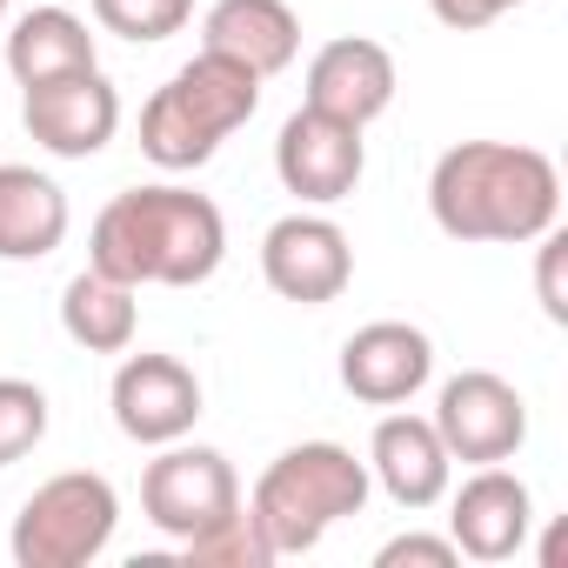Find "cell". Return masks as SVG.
<instances>
[{"mask_svg": "<svg viewBox=\"0 0 568 568\" xmlns=\"http://www.w3.org/2000/svg\"><path fill=\"white\" fill-rule=\"evenodd\" d=\"M227 254V221L207 194L154 181L128 187L94 214L88 267L128 281V288H201Z\"/></svg>", "mask_w": 568, "mask_h": 568, "instance_id": "1", "label": "cell"}, {"mask_svg": "<svg viewBox=\"0 0 568 568\" xmlns=\"http://www.w3.org/2000/svg\"><path fill=\"white\" fill-rule=\"evenodd\" d=\"M428 214L448 241H535L561 221V174L521 141H455L428 174Z\"/></svg>", "mask_w": 568, "mask_h": 568, "instance_id": "2", "label": "cell"}, {"mask_svg": "<svg viewBox=\"0 0 568 568\" xmlns=\"http://www.w3.org/2000/svg\"><path fill=\"white\" fill-rule=\"evenodd\" d=\"M261 108V74H247L227 54H194L148 108H141V154L168 174L207 168L234 128H247Z\"/></svg>", "mask_w": 568, "mask_h": 568, "instance_id": "3", "label": "cell"}, {"mask_svg": "<svg viewBox=\"0 0 568 568\" xmlns=\"http://www.w3.org/2000/svg\"><path fill=\"white\" fill-rule=\"evenodd\" d=\"M368 488H375V475H368V462H355V448L302 442V448L267 462L247 508H254V521H261V535H267V548L281 561V555H308L335 521L362 515Z\"/></svg>", "mask_w": 568, "mask_h": 568, "instance_id": "4", "label": "cell"}, {"mask_svg": "<svg viewBox=\"0 0 568 568\" xmlns=\"http://www.w3.org/2000/svg\"><path fill=\"white\" fill-rule=\"evenodd\" d=\"M121 521V495L108 475L68 468L54 481H41L21 515H14V561L21 568H88Z\"/></svg>", "mask_w": 568, "mask_h": 568, "instance_id": "5", "label": "cell"}, {"mask_svg": "<svg viewBox=\"0 0 568 568\" xmlns=\"http://www.w3.org/2000/svg\"><path fill=\"white\" fill-rule=\"evenodd\" d=\"M241 501V481H234V462L221 448H201V442H168L148 468H141V515L168 535V541H187L201 535L207 521H221L227 508Z\"/></svg>", "mask_w": 568, "mask_h": 568, "instance_id": "6", "label": "cell"}, {"mask_svg": "<svg viewBox=\"0 0 568 568\" xmlns=\"http://www.w3.org/2000/svg\"><path fill=\"white\" fill-rule=\"evenodd\" d=\"M428 422H435L442 448H448L455 462H475V468L508 462V455L528 442V402H521V388L501 382V375H488V368L448 375Z\"/></svg>", "mask_w": 568, "mask_h": 568, "instance_id": "7", "label": "cell"}, {"mask_svg": "<svg viewBox=\"0 0 568 568\" xmlns=\"http://www.w3.org/2000/svg\"><path fill=\"white\" fill-rule=\"evenodd\" d=\"M261 274L281 302H302V308H328L348 295L355 281V247L328 214H281L261 234Z\"/></svg>", "mask_w": 568, "mask_h": 568, "instance_id": "8", "label": "cell"}, {"mask_svg": "<svg viewBox=\"0 0 568 568\" xmlns=\"http://www.w3.org/2000/svg\"><path fill=\"white\" fill-rule=\"evenodd\" d=\"M362 168H368V148H362V128L355 121H335L322 108H295L281 121V141H274V174L302 207H335L362 187Z\"/></svg>", "mask_w": 568, "mask_h": 568, "instance_id": "9", "label": "cell"}, {"mask_svg": "<svg viewBox=\"0 0 568 568\" xmlns=\"http://www.w3.org/2000/svg\"><path fill=\"white\" fill-rule=\"evenodd\" d=\"M21 128L34 134V148H48L54 161H88L121 134V94L101 68L21 88Z\"/></svg>", "mask_w": 568, "mask_h": 568, "instance_id": "10", "label": "cell"}, {"mask_svg": "<svg viewBox=\"0 0 568 568\" xmlns=\"http://www.w3.org/2000/svg\"><path fill=\"white\" fill-rule=\"evenodd\" d=\"M108 408H114V428L141 448H168L181 435H194L201 422V382L187 362L174 355H128L114 368V388H108Z\"/></svg>", "mask_w": 568, "mask_h": 568, "instance_id": "11", "label": "cell"}, {"mask_svg": "<svg viewBox=\"0 0 568 568\" xmlns=\"http://www.w3.org/2000/svg\"><path fill=\"white\" fill-rule=\"evenodd\" d=\"M528 528H535V495L501 462L475 468L448 501V541L468 561H515L528 548Z\"/></svg>", "mask_w": 568, "mask_h": 568, "instance_id": "12", "label": "cell"}, {"mask_svg": "<svg viewBox=\"0 0 568 568\" xmlns=\"http://www.w3.org/2000/svg\"><path fill=\"white\" fill-rule=\"evenodd\" d=\"M435 375V342L408 322H368L342 342V388L362 408H402L428 388Z\"/></svg>", "mask_w": 568, "mask_h": 568, "instance_id": "13", "label": "cell"}, {"mask_svg": "<svg viewBox=\"0 0 568 568\" xmlns=\"http://www.w3.org/2000/svg\"><path fill=\"white\" fill-rule=\"evenodd\" d=\"M395 88H402L395 54L382 41H368V34H342L308 61V101L302 108H322L335 121L368 128V121H382L395 108Z\"/></svg>", "mask_w": 568, "mask_h": 568, "instance_id": "14", "label": "cell"}, {"mask_svg": "<svg viewBox=\"0 0 568 568\" xmlns=\"http://www.w3.org/2000/svg\"><path fill=\"white\" fill-rule=\"evenodd\" d=\"M368 475L382 481V495L408 515L435 508L455 481V455L442 448L435 422L422 415H382L375 422V442H368Z\"/></svg>", "mask_w": 568, "mask_h": 568, "instance_id": "15", "label": "cell"}, {"mask_svg": "<svg viewBox=\"0 0 568 568\" xmlns=\"http://www.w3.org/2000/svg\"><path fill=\"white\" fill-rule=\"evenodd\" d=\"M201 48L207 54H227L241 61L247 74H281V68H295L302 54V21L288 0H214L207 21H201Z\"/></svg>", "mask_w": 568, "mask_h": 568, "instance_id": "16", "label": "cell"}, {"mask_svg": "<svg viewBox=\"0 0 568 568\" xmlns=\"http://www.w3.org/2000/svg\"><path fill=\"white\" fill-rule=\"evenodd\" d=\"M68 194L54 174L0 161V261H48L68 241Z\"/></svg>", "mask_w": 568, "mask_h": 568, "instance_id": "17", "label": "cell"}, {"mask_svg": "<svg viewBox=\"0 0 568 568\" xmlns=\"http://www.w3.org/2000/svg\"><path fill=\"white\" fill-rule=\"evenodd\" d=\"M61 328L88 355H128L134 348V328H141V302H134L128 281H114L101 267H81L68 288H61Z\"/></svg>", "mask_w": 568, "mask_h": 568, "instance_id": "18", "label": "cell"}, {"mask_svg": "<svg viewBox=\"0 0 568 568\" xmlns=\"http://www.w3.org/2000/svg\"><path fill=\"white\" fill-rule=\"evenodd\" d=\"M81 68H101L94 61V34L81 14L68 8H34L14 21L8 34V74L21 88H41V81H61V74H81Z\"/></svg>", "mask_w": 568, "mask_h": 568, "instance_id": "19", "label": "cell"}, {"mask_svg": "<svg viewBox=\"0 0 568 568\" xmlns=\"http://www.w3.org/2000/svg\"><path fill=\"white\" fill-rule=\"evenodd\" d=\"M181 555H187V568H267L274 561V548H267V535H261V521H254L247 501H234L221 521H207L201 535H187Z\"/></svg>", "mask_w": 568, "mask_h": 568, "instance_id": "20", "label": "cell"}, {"mask_svg": "<svg viewBox=\"0 0 568 568\" xmlns=\"http://www.w3.org/2000/svg\"><path fill=\"white\" fill-rule=\"evenodd\" d=\"M94 21H101V34L154 48V41H168L194 21V0H94Z\"/></svg>", "mask_w": 568, "mask_h": 568, "instance_id": "21", "label": "cell"}, {"mask_svg": "<svg viewBox=\"0 0 568 568\" xmlns=\"http://www.w3.org/2000/svg\"><path fill=\"white\" fill-rule=\"evenodd\" d=\"M48 442V395L21 375H0V468H14Z\"/></svg>", "mask_w": 568, "mask_h": 568, "instance_id": "22", "label": "cell"}, {"mask_svg": "<svg viewBox=\"0 0 568 568\" xmlns=\"http://www.w3.org/2000/svg\"><path fill=\"white\" fill-rule=\"evenodd\" d=\"M541 241V261H535V295H541V315L561 328L568 322V288H561V261H568V234L561 227H548V234H535Z\"/></svg>", "mask_w": 568, "mask_h": 568, "instance_id": "23", "label": "cell"}, {"mask_svg": "<svg viewBox=\"0 0 568 568\" xmlns=\"http://www.w3.org/2000/svg\"><path fill=\"white\" fill-rule=\"evenodd\" d=\"M462 568V548L448 541V535H395V541H382V555H375V568Z\"/></svg>", "mask_w": 568, "mask_h": 568, "instance_id": "24", "label": "cell"}, {"mask_svg": "<svg viewBox=\"0 0 568 568\" xmlns=\"http://www.w3.org/2000/svg\"><path fill=\"white\" fill-rule=\"evenodd\" d=\"M515 8H521V0H428V14L442 28H455V34H475V28H488V21H501Z\"/></svg>", "mask_w": 568, "mask_h": 568, "instance_id": "25", "label": "cell"}, {"mask_svg": "<svg viewBox=\"0 0 568 568\" xmlns=\"http://www.w3.org/2000/svg\"><path fill=\"white\" fill-rule=\"evenodd\" d=\"M0 14H8V0H0Z\"/></svg>", "mask_w": 568, "mask_h": 568, "instance_id": "26", "label": "cell"}]
</instances>
